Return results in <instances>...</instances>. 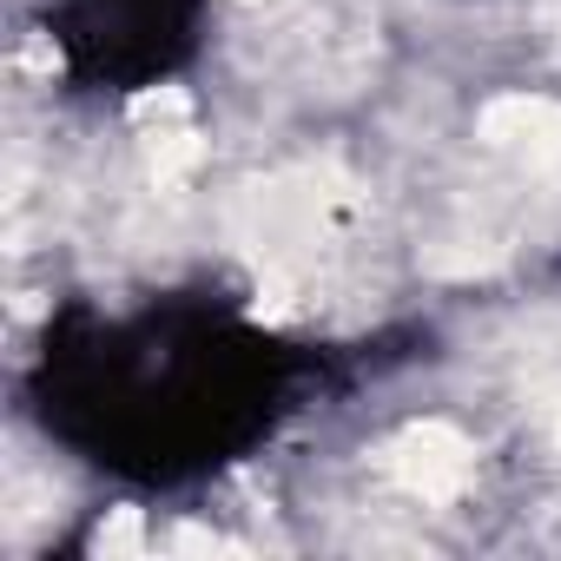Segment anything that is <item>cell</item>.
<instances>
[{"mask_svg":"<svg viewBox=\"0 0 561 561\" xmlns=\"http://www.w3.org/2000/svg\"><path fill=\"white\" fill-rule=\"evenodd\" d=\"M462 476H469V443H462V436H449L443 423L403 436V449H397V482H403L410 495L449 502V495L462 489Z\"/></svg>","mask_w":561,"mask_h":561,"instance_id":"cell-1","label":"cell"}]
</instances>
